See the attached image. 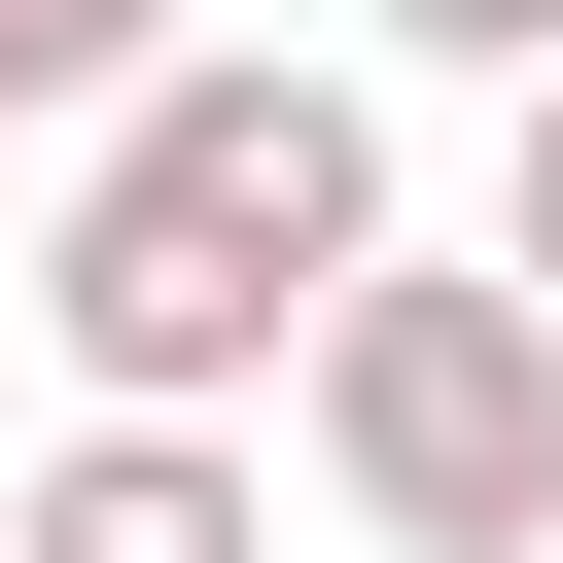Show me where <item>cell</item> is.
I'll list each match as a JSON object with an SVG mask.
<instances>
[{
	"instance_id": "obj_7",
	"label": "cell",
	"mask_w": 563,
	"mask_h": 563,
	"mask_svg": "<svg viewBox=\"0 0 563 563\" xmlns=\"http://www.w3.org/2000/svg\"><path fill=\"white\" fill-rule=\"evenodd\" d=\"M0 317H35V141H0Z\"/></svg>"
},
{
	"instance_id": "obj_2",
	"label": "cell",
	"mask_w": 563,
	"mask_h": 563,
	"mask_svg": "<svg viewBox=\"0 0 563 563\" xmlns=\"http://www.w3.org/2000/svg\"><path fill=\"white\" fill-rule=\"evenodd\" d=\"M317 493H352V563H563V317L493 282V246H387L352 317H317Z\"/></svg>"
},
{
	"instance_id": "obj_6",
	"label": "cell",
	"mask_w": 563,
	"mask_h": 563,
	"mask_svg": "<svg viewBox=\"0 0 563 563\" xmlns=\"http://www.w3.org/2000/svg\"><path fill=\"white\" fill-rule=\"evenodd\" d=\"M493 282H528V317H563V70H528V106H493Z\"/></svg>"
},
{
	"instance_id": "obj_3",
	"label": "cell",
	"mask_w": 563,
	"mask_h": 563,
	"mask_svg": "<svg viewBox=\"0 0 563 563\" xmlns=\"http://www.w3.org/2000/svg\"><path fill=\"white\" fill-rule=\"evenodd\" d=\"M0 563H282V493H246V422H70L0 493Z\"/></svg>"
},
{
	"instance_id": "obj_5",
	"label": "cell",
	"mask_w": 563,
	"mask_h": 563,
	"mask_svg": "<svg viewBox=\"0 0 563 563\" xmlns=\"http://www.w3.org/2000/svg\"><path fill=\"white\" fill-rule=\"evenodd\" d=\"M352 70H493V106H528V70H563V0H352Z\"/></svg>"
},
{
	"instance_id": "obj_1",
	"label": "cell",
	"mask_w": 563,
	"mask_h": 563,
	"mask_svg": "<svg viewBox=\"0 0 563 563\" xmlns=\"http://www.w3.org/2000/svg\"><path fill=\"white\" fill-rule=\"evenodd\" d=\"M387 246H422V211H387V70L211 35L176 106H106V141L35 176V352H70V422H246V387H317V317H352Z\"/></svg>"
},
{
	"instance_id": "obj_4",
	"label": "cell",
	"mask_w": 563,
	"mask_h": 563,
	"mask_svg": "<svg viewBox=\"0 0 563 563\" xmlns=\"http://www.w3.org/2000/svg\"><path fill=\"white\" fill-rule=\"evenodd\" d=\"M176 70H211L176 0H0V141H35V176H70L106 106H176Z\"/></svg>"
}]
</instances>
